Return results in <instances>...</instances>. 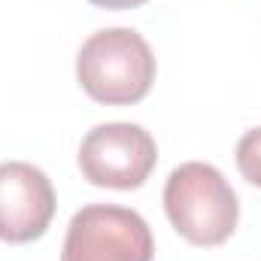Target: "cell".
Here are the masks:
<instances>
[{
	"label": "cell",
	"mask_w": 261,
	"mask_h": 261,
	"mask_svg": "<svg viewBox=\"0 0 261 261\" xmlns=\"http://www.w3.org/2000/svg\"><path fill=\"white\" fill-rule=\"evenodd\" d=\"M55 216L52 179L28 161L0 164V240L31 243L46 234Z\"/></svg>",
	"instance_id": "5b68a950"
},
{
	"label": "cell",
	"mask_w": 261,
	"mask_h": 261,
	"mask_svg": "<svg viewBox=\"0 0 261 261\" xmlns=\"http://www.w3.org/2000/svg\"><path fill=\"white\" fill-rule=\"evenodd\" d=\"M155 55L130 28H103L91 34L76 55L82 91L107 107H128L149 94L155 82Z\"/></svg>",
	"instance_id": "6da1fadb"
},
{
	"label": "cell",
	"mask_w": 261,
	"mask_h": 261,
	"mask_svg": "<svg viewBox=\"0 0 261 261\" xmlns=\"http://www.w3.org/2000/svg\"><path fill=\"white\" fill-rule=\"evenodd\" d=\"M234 158H237V170L243 173V179L261 189V128H252L240 137Z\"/></svg>",
	"instance_id": "8992f818"
},
{
	"label": "cell",
	"mask_w": 261,
	"mask_h": 261,
	"mask_svg": "<svg viewBox=\"0 0 261 261\" xmlns=\"http://www.w3.org/2000/svg\"><path fill=\"white\" fill-rule=\"evenodd\" d=\"M155 240L140 213L88 203L67 225L61 261H152Z\"/></svg>",
	"instance_id": "3957f363"
},
{
	"label": "cell",
	"mask_w": 261,
	"mask_h": 261,
	"mask_svg": "<svg viewBox=\"0 0 261 261\" xmlns=\"http://www.w3.org/2000/svg\"><path fill=\"white\" fill-rule=\"evenodd\" d=\"M88 3H94L100 9H134V6H143L149 0H88Z\"/></svg>",
	"instance_id": "52a82bcc"
},
{
	"label": "cell",
	"mask_w": 261,
	"mask_h": 261,
	"mask_svg": "<svg viewBox=\"0 0 261 261\" xmlns=\"http://www.w3.org/2000/svg\"><path fill=\"white\" fill-rule=\"evenodd\" d=\"M164 210L179 237L195 246L225 243L240 219V200L213 164H179L164 182Z\"/></svg>",
	"instance_id": "7a4b0ae2"
},
{
	"label": "cell",
	"mask_w": 261,
	"mask_h": 261,
	"mask_svg": "<svg viewBox=\"0 0 261 261\" xmlns=\"http://www.w3.org/2000/svg\"><path fill=\"white\" fill-rule=\"evenodd\" d=\"M158 146L152 134L130 122L97 125L79 146V170L97 189L130 192L140 189L155 170Z\"/></svg>",
	"instance_id": "277c9868"
}]
</instances>
